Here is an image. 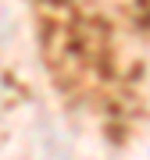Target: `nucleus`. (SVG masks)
Segmentation results:
<instances>
[]
</instances>
